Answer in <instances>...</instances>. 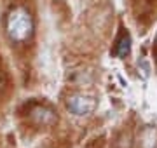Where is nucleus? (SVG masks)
<instances>
[{"label": "nucleus", "instance_id": "1", "mask_svg": "<svg viewBox=\"0 0 157 148\" xmlns=\"http://www.w3.org/2000/svg\"><path fill=\"white\" fill-rule=\"evenodd\" d=\"M6 31L11 42L21 44L33 35V19L30 12L23 7L12 9L6 17Z\"/></svg>", "mask_w": 157, "mask_h": 148}, {"label": "nucleus", "instance_id": "2", "mask_svg": "<svg viewBox=\"0 0 157 148\" xmlns=\"http://www.w3.org/2000/svg\"><path fill=\"white\" fill-rule=\"evenodd\" d=\"M67 108L70 110V113L77 115V117L91 115L98 108V99L93 94L78 92V94H73V96H70L67 99Z\"/></svg>", "mask_w": 157, "mask_h": 148}, {"label": "nucleus", "instance_id": "3", "mask_svg": "<svg viewBox=\"0 0 157 148\" xmlns=\"http://www.w3.org/2000/svg\"><path fill=\"white\" fill-rule=\"evenodd\" d=\"M30 120L37 125H51L56 122V115L49 106L44 105H37L30 110Z\"/></svg>", "mask_w": 157, "mask_h": 148}, {"label": "nucleus", "instance_id": "4", "mask_svg": "<svg viewBox=\"0 0 157 148\" xmlns=\"http://www.w3.org/2000/svg\"><path fill=\"white\" fill-rule=\"evenodd\" d=\"M129 52H131V35L124 30V31H121V35H119L117 42H115V46H113V51L112 54L115 57H126L129 56Z\"/></svg>", "mask_w": 157, "mask_h": 148}, {"label": "nucleus", "instance_id": "5", "mask_svg": "<svg viewBox=\"0 0 157 148\" xmlns=\"http://www.w3.org/2000/svg\"><path fill=\"white\" fill-rule=\"evenodd\" d=\"M155 44H157V35H155Z\"/></svg>", "mask_w": 157, "mask_h": 148}]
</instances>
